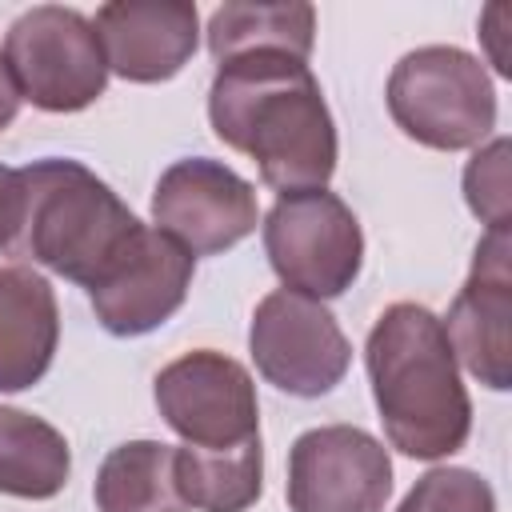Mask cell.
Segmentation results:
<instances>
[{"label": "cell", "instance_id": "obj_11", "mask_svg": "<svg viewBox=\"0 0 512 512\" xmlns=\"http://www.w3.org/2000/svg\"><path fill=\"white\" fill-rule=\"evenodd\" d=\"M512 236L508 228H488L476 244L472 272L456 292L444 336L452 356L492 392L512 388Z\"/></svg>", "mask_w": 512, "mask_h": 512}, {"label": "cell", "instance_id": "obj_4", "mask_svg": "<svg viewBox=\"0 0 512 512\" xmlns=\"http://www.w3.org/2000/svg\"><path fill=\"white\" fill-rule=\"evenodd\" d=\"M396 128L436 152L476 148L496 128V88L484 64L452 44H428L396 60L388 76Z\"/></svg>", "mask_w": 512, "mask_h": 512}, {"label": "cell", "instance_id": "obj_22", "mask_svg": "<svg viewBox=\"0 0 512 512\" xmlns=\"http://www.w3.org/2000/svg\"><path fill=\"white\" fill-rule=\"evenodd\" d=\"M4 180H8V168H4V164H0V188H4Z\"/></svg>", "mask_w": 512, "mask_h": 512}, {"label": "cell", "instance_id": "obj_1", "mask_svg": "<svg viewBox=\"0 0 512 512\" xmlns=\"http://www.w3.org/2000/svg\"><path fill=\"white\" fill-rule=\"evenodd\" d=\"M208 120L280 196L324 188L336 172V124L308 60L288 52L224 60L208 88Z\"/></svg>", "mask_w": 512, "mask_h": 512}, {"label": "cell", "instance_id": "obj_8", "mask_svg": "<svg viewBox=\"0 0 512 512\" xmlns=\"http://www.w3.org/2000/svg\"><path fill=\"white\" fill-rule=\"evenodd\" d=\"M248 352L256 372L288 396H324L352 364V344L336 316L320 300L288 288H276L256 304Z\"/></svg>", "mask_w": 512, "mask_h": 512}, {"label": "cell", "instance_id": "obj_17", "mask_svg": "<svg viewBox=\"0 0 512 512\" xmlns=\"http://www.w3.org/2000/svg\"><path fill=\"white\" fill-rule=\"evenodd\" d=\"M316 40L312 4H220L208 20V52L216 64L248 52H288L308 60Z\"/></svg>", "mask_w": 512, "mask_h": 512}, {"label": "cell", "instance_id": "obj_6", "mask_svg": "<svg viewBox=\"0 0 512 512\" xmlns=\"http://www.w3.org/2000/svg\"><path fill=\"white\" fill-rule=\"evenodd\" d=\"M264 252L288 292L332 300L360 276L364 232L336 192H288L264 216Z\"/></svg>", "mask_w": 512, "mask_h": 512}, {"label": "cell", "instance_id": "obj_10", "mask_svg": "<svg viewBox=\"0 0 512 512\" xmlns=\"http://www.w3.org/2000/svg\"><path fill=\"white\" fill-rule=\"evenodd\" d=\"M152 220L192 260L216 256L256 232V188L220 160H176L152 188Z\"/></svg>", "mask_w": 512, "mask_h": 512}, {"label": "cell", "instance_id": "obj_12", "mask_svg": "<svg viewBox=\"0 0 512 512\" xmlns=\"http://www.w3.org/2000/svg\"><path fill=\"white\" fill-rule=\"evenodd\" d=\"M192 268L196 260L172 236L144 224L112 276L88 292L92 312L112 336H144L184 304L192 288Z\"/></svg>", "mask_w": 512, "mask_h": 512}, {"label": "cell", "instance_id": "obj_9", "mask_svg": "<svg viewBox=\"0 0 512 512\" xmlns=\"http://www.w3.org/2000/svg\"><path fill=\"white\" fill-rule=\"evenodd\" d=\"M392 496L388 448L356 424H324L288 452L292 512H384Z\"/></svg>", "mask_w": 512, "mask_h": 512}, {"label": "cell", "instance_id": "obj_7", "mask_svg": "<svg viewBox=\"0 0 512 512\" xmlns=\"http://www.w3.org/2000/svg\"><path fill=\"white\" fill-rule=\"evenodd\" d=\"M164 424L200 452H228L260 440V404L248 368L224 352L196 348L156 372Z\"/></svg>", "mask_w": 512, "mask_h": 512}, {"label": "cell", "instance_id": "obj_3", "mask_svg": "<svg viewBox=\"0 0 512 512\" xmlns=\"http://www.w3.org/2000/svg\"><path fill=\"white\" fill-rule=\"evenodd\" d=\"M364 364L392 448L412 460H444L464 448L472 400L440 316L408 300L388 304L368 332Z\"/></svg>", "mask_w": 512, "mask_h": 512}, {"label": "cell", "instance_id": "obj_2", "mask_svg": "<svg viewBox=\"0 0 512 512\" xmlns=\"http://www.w3.org/2000/svg\"><path fill=\"white\" fill-rule=\"evenodd\" d=\"M144 224L80 160H32L0 188V256L96 288L128 256Z\"/></svg>", "mask_w": 512, "mask_h": 512}, {"label": "cell", "instance_id": "obj_21", "mask_svg": "<svg viewBox=\"0 0 512 512\" xmlns=\"http://www.w3.org/2000/svg\"><path fill=\"white\" fill-rule=\"evenodd\" d=\"M16 112H20V92H16V84H12V76H8V64H4V52H0V132L16 120Z\"/></svg>", "mask_w": 512, "mask_h": 512}, {"label": "cell", "instance_id": "obj_14", "mask_svg": "<svg viewBox=\"0 0 512 512\" xmlns=\"http://www.w3.org/2000/svg\"><path fill=\"white\" fill-rule=\"evenodd\" d=\"M60 304L44 276L0 268V392L32 388L56 356Z\"/></svg>", "mask_w": 512, "mask_h": 512}, {"label": "cell", "instance_id": "obj_16", "mask_svg": "<svg viewBox=\"0 0 512 512\" xmlns=\"http://www.w3.org/2000/svg\"><path fill=\"white\" fill-rule=\"evenodd\" d=\"M72 472V452L60 428L24 412L0 408V492L20 500H52Z\"/></svg>", "mask_w": 512, "mask_h": 512}, {"label": "cell", "instance_id": "obj_20", "mask_svg": "<svg viewBox=\"0 0 512 512\" xmlns=\"http://www.w3.org/2000/svg\"><path fill=\"white\" fill-rule=\"evenodd\" d=\"M464 200L488 228H508L512 184H508V136L488 140L464 168Z\"/></svg>", "mask_w": 512, "mask_h": 512}, {"label": "cell", "instance_id": "obj_19", "mask_svg": "<svg viewBox=\"0 0 512 512\" xmlns=\"http://www.w3.org/2000/svg\"><path fill=\"white\" fill-rule=\"evenodd\" d=\"M396 512H496V492L472 468H432L412 484Z\"/></svg>", "mask_w": 512, "mask_h": 512}, {"label": "cell", "instance_id": "obj_13", "mask_svg": "<svg viewBox=\"0 0 512 512\" xmlns=\"http://www.w3.org/2000/svg\"><path fill=\"white\" fill-rule=\"evenodd\" d=\"M108 72L132 84L172 80L200 44V16L188 0H112L92 20Z\"/></svg>", "mask_w": 512, "mask_h": 512}, {"label": "cell", "instance_id": "obj_5", "mask_svg": "<svg viewBox=\"0 0 512 512\" xmlns=\"http://www.w3.org/2000/svg\"><path fill=\"white\" fill-rule=\"evenodd\" d=\"M4 64L20 100L40 112H80L108 88V60L92 20L60 4H36L12 20Z\"/></svg>", "mask_w": 512, "mask_h": 512}, {"label": "cell", "instance_id": "obj_18", "mask_svg": "<svg viewBox=\"0 0 512 512\" xmlns=\"http://www.w3.org/2000/svg\"><path fill=\"white\" fill-rule=\"evenodd\" d=\"M176 484L188 508L200 512H248L264 492V448L260 440L228 452L176 448Z\"/></svg>", "mask_w": 512, "mask_h": 512}, {"label": "cell", "instance_id": "obj_15", "mask_svg": "<svg viewBox=\"0 0 512 512\" xmlns=\"http://www.w3.org/2000/svg\"><path fill=\"white\" fill-rule=\"evenodd\" d=\"M100 512H188L176 484V448L160 440H128L112 448L96 472Z\"/></svg>", "mask_w": 512, "mask_h": 512}]
</instances>
